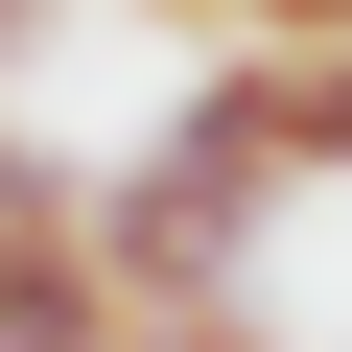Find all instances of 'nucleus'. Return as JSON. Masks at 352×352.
<instances>
[{
  "instance_id": "f257e3e1",
  "label": "nucleus",
  "mask_w": 352,
  "mask_h": 352,
  "mask_svg": "<svg viewBox=\"0 0 352 352\" xmlns=\"http://www.w3.org/2000/svg\"><path fill=\"white\" fill-rule=\"evenodd\" d=\"M71 235H94V282H118L141 329H235V305H258V235H282V164H258L212 94H164V141L94 164Z\"/></svg>"
},
{
  "instance_id": "f03ea898",
  "label": "nucleus",
  "mask_w": 352,
  "mask_h": 352,
  "mask_svg": "<svg viewBox=\"0 0 352 352\" xmlns=\"http://www.w3.org/2000/svg\"><path fill=\"white\" fill-rule=\"evenodd\" d=\"M188 94H212V118L282 164V188H329V164H352V47H212Z\"/></svg>"
},
{
  "instance_id": "7ed1b4c3",
  "label": "nucleus",
  "mask_w": 352,
  "mask_h": 352,
  "mask_svg": "<svg viewBox=\"0 0 352 352\" xmlns=\"http://www.w3.org/2000/svg\"><path fill=\"white\" fill-rule=\"evenodd\" d=\"M0 352H141V305L94 282L71 212H0Z\"/></svg>"
},
{
  "instance_id": "20e7f679",
  "label": "nucleus",
  "mask_w": 352,
  "mask_h": 352,
  "mask_svg": "<svg viewBox=\"0 0 352 352\" xmlns=\"http://www.w3.org/2000/svg\"><path fill=\"white\" fill-rule=\"evenodd\" d=\"M235 47H352V0H212Z\"/></svg>"
},
{
  "instance_id": "39448f33",
  "label": "nucleus",
  "mask_w": 352,
  "mask_h": 352,
  "mask_svg": "<svg viewBox=\"0 0 352 352\" xmlns=\"http://www.w3.org/2000/svg\"><path fill=\"white\" fill-rule=\"evenodd\" d=\"M0 212H71V164H47V141H24V118H0Z\"/></svg>"
},
{
  "instance_id": "423d86ee",
  "label": "nucleus",
  "mask_w": 352,
  "mask_h": 352,
  "mask_svg": "<svg viewBox=\"0 0 352 352\" xmlns=\"http://www.w3.org/2000/svg\"><path fill=\"white\" fill-rule=\"evenodd\" d=\"M141 352H258V305H235V329H141Z\"/></svg>"
}]
</instances>
